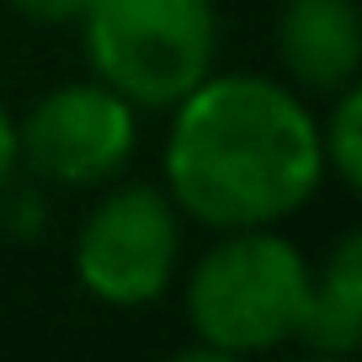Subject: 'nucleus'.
<instances>
[{
  "label": "nucleus",
  "mask_w": 362,
  "mask_h": 362,
  "mask_svg": "<svg viewBox=\"0 0 362 362\" xmlns=\"http://www.w3.org/2000/svg\"><path fill=\"white\" fill-rule=\"evenodd\" d=\"M320 149H325V165L336 170V181L351 192L362 181V90L357 86H341L330 123L320 128Z\"/></svg>",
  "instance_id": "obj_8"
},
{
  "label": "nucleus",
  "mask_w": 362,
  "mask_h": 362,
  "mask_svg": "<svg viewBox=\"0 0 362 362\" xmlns=\"http://www.w3.org/2000/svg\"><path fill=\"white\" fill-rule=\"evenodd\" d=\"M16 160H22V149H16V123H11V112L0 107V187L11 181Z\"/></svg>",
  "instance_id": "obj_10"
},
{
  "label": "nucleus",
  "mask_w": 362,
  "mask_h": 362,
  "mask_svg": "<svg viewBox=\"0 0 362 362\" xmlns=\"http://www.w3.org/2000/svg\"><path fill=\"white\" fill-rule=\"evenodd\" d=\"M277 54L309 90H341L362 64V16L351 0H288L277 16Z\"/></svg>",
  "instance_id": "obj_6"
},
{
  "label": "nucleus",
  "mask_w": 362,
  "mask_h": 362,
  "mask_svg": "<svg viewBox=\"0 0 362 362\" xmlns=\"http://www.w3.org/2000/svg\"><path fill=\"white\" fill-rule=\"evenodd\" d=\"M181 224L165 192L117 187L90 208L75 240V277L90 298L112 309H139L160 298L176 277Z\"/></svg>",
  "instance_id": "obj_4"
},
{
  "label": "nucleus",
  "mask_w": 362,
  "mask_h": 362,
  "mask_svg": "<svg viewBox=\"0 0 362 362\" xmlns=\"http://www.w3.org/2000/svg\"><path fill=\"white\" fill-rule=\"evenodd\" d=\"M11 11H22L27 22H43V27H64V22H80L86 0H6Z\"/></svg>",
  "instance_id": "obj_9"
},
{
  "label": "nucleus",
  "mask_w": 362,
  "mask_h": 362,
  "mask_svg": "<svg viewBox=\"0 0 362 362\" xmlns=\"http://www.w3.org/2000/svg\"><path fill=\"white\" fill-rule=\"evenodd\" d=\"M315 272L298 256L293 240L261 229H229L203 261L192 267L187 315L208 351H267L277 341H293L309 309Z\"/></svg>",
  "instance_id": "obj_2"
},
{
  "label": "nucleus",
  "mask_w": 362,
  "mask_h": 362,
  "mask_svg": "<svg viewBox=\"0 0 362 362\" xmlns=\"http://www.w3.org/2000/svg\"><path fill=\"white\" fill-rule=\"evenodd\" d=\"M90 69L134 107H176L214 75V0H86Z\"/></svg>",
  "instance_id": "obj_3"
},
{
  "label": "nucleus",
  "mask_w": 362,
  "mask_h": 362,
  "mask_svg": "<svg viewBox=\"0 0 362 362\" xmlns=\"http://www.w3.org/2000/svg\"><path fill=\"white\" fill-rule=\"evenodd\" d=\"M298 336L320 351H351L362 336V235H341L320 283H309V309Z\"/></svg>",
  "instance_id": "obj_7"
},
{
  "label": "nucleus",
  "mask_w": 362,
  "mask_h": 362,
  "mask_svg": "<svg viewBox=\"0 0 362 362\" xmlns=\"http://www.w3.org/2000/svg\"><path fill=\"white\" fill-rule=\"evenodd\" d=\"M325 176L320 123L267 75H208L176 102L165 181L208 229H261L309 203Z\"/></svg>",
  "instance_id": "obj_1"
},
{
  "label": "nucleus",
  "mask_w": 362,
  "mask_h": 362,
  "mask_svg": "<svg viewBox=\"0 0 362 362\" xmlns=\"http://www.w3.org/2000/svg\"><path fill=\"white\" fill-rule=\"evenodd\" d=\"M134 102L112 86H59L16 128V149L43 181L59 187H102L134 155Z\"/></svg>",
  "instance_id": "obj_5"
}]
</instances>
